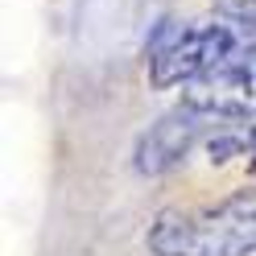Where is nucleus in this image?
Listing matches in <instances>:
<instances>
[{
	"instance_id": "1",
	"label": "nucleus",
	"mask_w": 256,
	"mask_h": 256,
	"mask_svg": "<svg viewBox=\"0 0 256 256\" xmlns=\"http://www.w3.org/2000/svg\"><path fill=\"white\" fill-rule=\"evenodd\" d=\"M145 248L153 256H252L256 190H236L202 206H170L149 223Z\"/></svg>"
},
{
	"instance_id": "2",
	"label": "nucleus",
	"mask_w": 256,
	"mask_h": 256,
	"mask_svg": "<svg viewBox=\"0 0 256 256\" xmlns=\"http://www.w3.org/2000/svg\"><path fill=\"white\" fill-rule=\"evenodd\" d=\"M248 46H256V17H248V12L223 8L219 17L194 21V25L162 21L149 38V83L157 91L186 87Z\"/></svg>"
},
{
	"instance_id": "3",
	"label": "nucleus",
	"mask_w": 256,
	"mask_h": 256,
	"mask_svg": "<svg viewBox=\"0 0 256 256\" xmlns=\"http://www.w3.org/2000/svg\"><path fill=\"white\" fill-rule=\"evenodd\" d=\"M223 120L206 116V112L190 108L186 100L178 108H170L157 124H149V132H140L136 149H132V170L145 174V178H162V174H170L174 166H182L190 149L198 145V140H206L219 128Z\"/></svg>"
},
{
	"instance_id": "4",
	"label": "nucleus",
	"mask_w": 256,
	"mask_h": 256,
	"mask_svg": "<svg viewBox=\"0 0 256 256\" xmlns=\"http://www.w3.org/2000/svg\"><path fill=\"white\" fill-rule=\"evenodd\" d=\"M182 100L215 120H252L256 116V46L240 50L211 74L186 83Z\"/></svg>"
},
{
	"instance_id": "5",
	"label": "nucleus",
	"mask_w": 256,
	"mask_h": 256,
	"mask_svg": "<svg viewBox=\"0 0 256 256\" xmlns=\"http://www.w3.org/2000/svg\"><path fill=\"white\" fill-rule=\"evenodd\" d=\"M202 145H206V162L211 166L240 162L248 174H256V124H248V120H223Z\"/></svg>"
},
{
	"instance_id": "6",
	"label": "nucleus",
	"mask_w": 256,
	"mask_h": 256,
	"mask_svg": "<svg viewBox=\"0 0 256 256\" xmlns=\"http://www.w3.org/2000/svg\"><path fill=\"white\" fill-rule=\"evenodd\" d=\"M219 8H228V12H248V17H256V0H219Z\"/></svg>"
}]
</instances>
